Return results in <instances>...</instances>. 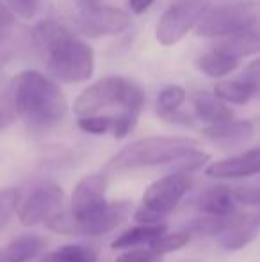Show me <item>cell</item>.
I'll return each mask as SVG.
<instances>
[{
	"label": "cell",
	"mask_w": 260,
	"mask_h": 262,
	"mask_svg": "<svg viewBox=\"0 0 260 262\" xmlns=\"http://www.w3.org/2000/svg\"><path fill=\"white\" fill-rule=\"evenodd\" d=\"M260 32V0H230L205 11L196 25L198 36L226 38L239 32Z\"/></svg>",
	"instance_id": "cell-5"
},
{
	"label": "cell",
	"mask_w": 260,
	"mask_h": 262,
	"mask_svg": "<svg viewBox=\"0 0 260 262\" xmlns=\"http://www.w3.org/2000/svg\"><path fill=\"white\" fill-rule=\"evenodd\" d=\"M18 204H20V193L16 189L0 191V230L9 223L13 214L16 212Z\"/></svg>",
	"instance_id": "cell-28"
},
{
	"label": "cell",
	"mask_w": 260,
	"mask_h": 262,
	"mask_svg": "<svg viewBox=\"0 0 260 262\" xmlns=\"http://www.w3.org/2000/svg\"><path fill=\"white\" fill-rule=\"evenodd\" d=\"M112 116H84L79 118V128L87 134H93V136H102V134H107V132H112Z\"/></svg>",
	"instance_id": "cell-27"
},
{
	"label": "cell",
	"mask_w": 260,
	"mask_h": 262,
	"mask_svg": "<svg viewBox=\"0 0 260 262\" xmlns=\"http://www.w3.org/2000/svg\"><path fill=\"white\" fill-rule=\"evenodd\" d=\"M132 212V205L129 202H109L100 212L87 220L77 221L72 217L69 210H59L56 216L46 221V227L57 234H73V235H104L116 228L127 216Z\"/></svg>",
	"instance_id": "cell-6"
},
{
	"label": "cell",
	"mask_w": 260,
	"mask_h": 262,
	"mask_svg": "<svg viewBox=\"0 0 260 262\" xmlns=\"http://www.w3.org/2000/svg\"><path fill=\"white\" fill-rule=\"evenodd\" d=\"M196 64L198 70L210 79H223L239 66V61L235 57L219 52V50H212V52L201 55Z\"/></svg>",
	"instance_id": "cell-21"
},
{
	"label": "cell",
	"mask_w": 260,
	"mask_h": 262,
	"mask_svg": "<svg viewBox=\"0 0 260 262\" xmlns=\"http://www.w3.org/2000/svg\"><path fill=\"white\" fill-rule=\"evenodd\" d=\"M155 2V0H130V9L135 14H143L145 11L150 9V6Z\"/></svg>",
	"instance_id": "cell-35"
},
{
	"label": "cell",
	"mask_w": 260,
	"mask_h": 262,
	"mask_svg": "<svg viewBox=\"0 0 260 262\" xmlns=\"http://www.w3.org/2000/svg\"><path fill=\"white\" fill-rule=\"evenodd\" d=\"M195 113L201 121L208 125H221L233 120V113L223 100L214 93H200L195 100Z\"/></svg>",
	"instance_id": "cell-20"
},
{
	"label": "cell",
	"mask_w": 260,
	"mask_h": 262,
	"mask_svg": "<svg viewBox=\"0 0 260 262\" xmlns=\"http://www.w3.org/2000/svg\"><path fill=\"white\" fill-rule=\"evenodd\" d=\"M258 221H260V214H258Z\"/></svg>",
	"instance_id": "cell-38"
},
{
	"label": "cell",
	"mask_w": 260,
	"mask_h": 262,
	"mask_svg": "<svg viewBox=\"0 0 260 262\" xmlns=\"http://www.w3.org/2000/svg\"><path fill=\"white\" fill-rule=\"evenodd\" d=\"M75 2H100V0H75Z\"/></svg>",
	"instance_id": "cell-37"
},
{
	"label": "cell",
	"mask_w": 260,
	"mask_h": 262,
	"mask_svg": "<svg viewBox=\"0 0 260 262\" xmlns=\"http://www.w3.org/2000/svg\"><path fill=\"white\" fill-rule=\"evenodd\" d=\"M191 239V234L187 230H180V232H171V234H164L153 243L150 248L155 253H159L160 257L166 255V253L177 252V250H182Z\"/></svg>",
	"instance_id": "cell-26"
},
{
	"label": "cell",
	"mask_w": 260,
	"mask_h": 262,
	"mask_svg": "<svg viewBox=\"0 0 260 262\" xmlns=\"http://www.w3.org/2000/svg\"><path fill=\"white\" fill-rule=\"evenodd\" d=\"M207 9V0H173L157 24V41L162 47L177 45L195 25H198Z\"/></svg>",
	"instance_id": "cell-8"
},
{
	"label": "cell",
	"mask_w": 260,
	"mask_h": 262,
	"mask_svg": "<svg viewBox=\"0 0 260 262\" xmlns=\"http://www.w3.org/2000/svg\"><path fill=\"white\" fill-rule=\"evenodd\" d=\"M6 4L9 6V9L14 14L29 20V18H32L38 13L39 6H41V0H6Z\"/></svg>",
	"instance_id": "cell-32"
},
{
	"label": "cell",
	"mask_w": 260,
	"mask_h": 262,
	"mask_svg": "<svg viewBox=\"0 0 260 262\" xmlns=\"http://www.w3.org/2000/svg\"><path fill=\"white\" fill-rule=\"evenodd\" d=\"M34 39L49 70L64 82H82L94 72V54L86 41L57 21L45 20L34 27Z\"/></svg>",
	"instance_id": "cell-1"
},
{
	"label": "cell",
	"mask_w": 260,
	"mask_h": 262,
	"mask_svg": "<svg viewBox=\"0 0 260 262\" xmlns=\"http://www.w3.org/2000/svg\"><path fill=\"white\" fill-rule=\"evenodd\" d=\"M145 104V93L135 82L123 77H105L79 95L73 104V111L79 118L94 116L100 111L112 105H120L122 111L139 116Z\"/></svg>",
	"instance_id": "cell-4"
},
{
	"label": "cell",
	"mask_w": 260,
	"mask_h": 262,
	"mask_svg": "<svg viewBox=\"0 0 260 262\" xmlns=\"http://www.w3.org/2000/svg\"><path fill=\"white\" fill-rule=\"evenodd\" d=\"M239 79L251 84V86L255 88V91H257V95H260V57H257L255 61H251L250 64L246 66V70L241 73Z\"/></svg>",
	"instance_id": "cell-34"
},
{
	"label": "cell",
	"mask_w": 260,
	"mask_h": 262,
	"mask_svg": "<svg viewBox=\"0 0 260 262\" xmlns=\"http://www.w3.org/2000/svg\"><path fill=\"white\" fill-rule=\"evenodd\" d=\"M11 97L20 118L36 130L57 125L68 111V102L59 86L34 70H25L14 77Z\"/></svg>",
	"instance_id": "cell-2"
},
{
	"label": "cell",
	"mask_w": 260,
	"mask_h": 262,
	"mask_svg": "<svg viewBox=\"0 0 260 262\" xmlns=\"http://www.w3.org/2000/svg\"><path fill=\"white\" fill-rule=\"evenodd\" d=\"M214 95L223 102H230V104L244 105L257 97V91L251 84L244 82L243 79H233V80H223L214 88Z\"/></svg>",
	"instance_id": "cell-22"
},
{
	"label": "cell",
	"mask_w": 260,
	"mask_h": 262,
	"mask_svg": "<svg viewBox=\"0 0 260 262\" xmlns=\"http://www.w3.org/2000/svg\"><path fill=\"white\" fill-rule=\"evenodd\" d=\"M41 262H97V252L86 245H66L45 255Z\"/></svg>",
	"instance_id": "cell-23"
},
{
	"label": "cell",
	"mask_w": 260,
	"mask_h": 262,
	"mask_svg": "<svg viewBox=\"0 0 260 262\" xmlns=\"http://www.w3.org/2000/svg\"><path fill=\"white\" fill-rule=\"evenodd\" d=\"M205 173L210 179L221 180L248 179V177L260 175V146L246 150L239 156L212 162V164L207 166Z\"/></svg>",
	"instance_id": "cell-12"
},
{
	"label": "cell",
	"mask_w": 260,
	"mask_h": 262,
	"mask_svg": "<svg viewBox=\"0 0 260 262\" xmlns=\"http://www.w3.org/2000/svg\"><path fill=\"white\" fill-rule=\"evenodd\" d=\"M116 262H162L160 255L155 253L152 248H132L125 250Z\"/></svg>",
	"instance_id": "cell-31"
},
{
	"label": "cell",
	"mask_w": 260,
	"mask_h": 262,
	"mask_svg": "<svg viewBox=\"0 0 260 262\" xmlns=\"http://www.w3.org/2000/svg\"><path fill=\"white\" fill-rule=\"evenodd\" d=\"M46 248V241L38 235H21L0 248V262H29L39 257Z\"/></svg>",
	"instance_id": "cell-16"
},
{
	"label": "cell",
	"mask_w": 260,
	"mask_h": 262,
	"mask_svg": "<svg viewBox=\"0 0 260 262\" xmlns=\"http://www.w3.org/2000/svg\"><path fill=\"white\" fill-rule=\"evenodd\" d=\"M233 191L232 187L219 184V186L208 187L200 194L196 207L201 214L212 217H232L233 214Z\"/></svg>",
	"instance_id": "cell-15"
},
{
	"label": "cell",
	"mask_w": 260,
	"mask_h": 262,
	"mask_svg": "<svg viewBox=\"0 0 260 262\" xmlns=\"http://www.w3.org/2000/svg\"><path fill=\"white\" fill-rule=\"evenodd\" d=\"M112 120H114V123H112V136H114L116 139H122V138H125V136H129L132 132V128L135 127L137 114L122 111L118 116H112Z\"/></svg>",
	"instance_id": "cell-30"
},
{
	"label": "cell",
	"mask_w": 260,
	"mask_h": 262,
	"mask_svg": "<svg viewBox=\"0 0 260 262\" xmlns=\"http://www.w3.org/2000/svg\"><path fill=\"white\" fill-rule=\"evenodd\" d=\"M235 216L232 217H212V216H203V217H196L189 223L187 232L189 234H203V235H216L218 237L226 227L228 223L233 220Z\"/></svg>",
	"instance_id": "cell-25"
},
{
	"label": "cell",
	"mask_w": 260,
	"mask_h": 262,
	"mask_svg": "<svg viewBox=\"0 0 260 262\" xmlns=\"http://www.w3.org/2000/svg\"><path fill=\"white\" fill-rule=\"evenodd\" d=\"M191 175L184 173H168L160 177L159 180L152 182L145 189L143 194V207L153 210L166 217L178 204L182 198L191 189Z\"/></svg>",
	"instance_id": "cell-10"
},
{
	"label": "cell",
	"mask_w": 260,
	"mask_h": 262,
	"mask_svg": "<svg viewBox=\"0 0 260 262\" xmlns=\"http://www.w3.org/2000/svg\"><path fill=\"white\" fill-rule=\"evenodd\" d=\"M210 161L208 154L201 152L200 148H191L187 152H184L180 157L175 159L171 164H168L166 168L170 169V173H184V175H191V173L198 171L203 168L207 162Z\"/></svg>",
	"instance_id": "cell-24"
},
{
	"label": "cell",
	"mask_w": 260,
	"mask_h": 262,
	"mask_svg": "<svg viewBox=\"0 0 260 262\" xmlns=\"http://www.w3.org/2000/svg\"><path fill=\"white\" fill-rule=\"evenodd\" d=\"M214 50H219V52L241 61L246 55H253L260 52V32L248 31L226 36V38H219L216 39Z\"/></svg>",
	"instance_id": "cell-17"
},
{
	"label": "cell",
	"mask_w": 260,
	"mask_h": 262,
	"mask_svg": "<svg viewBox=\"0 0 260 262\" xmlns=\"http://www.w3.org/2000/svg\"><path fill=\"white\" fill-rule=\"evenodd\" d=\"M73 24L89 38L118 36L130 27V16L125 11L100 2H75Z\"/></svg>",
	"instance_id": "cell-7"
},
{
	"label": "cell",
	"mask_w": 260,
	"mask_h": 262,
	"mask_svg": "<svg viewBox=\"0 0 260 262\" xmlns=\"http://www.w3.org/2000/svg\"><path fill=\"white\" fill-rule=\"evenodd\" d=\"M253 123L248 120H232L221 125H208L203 136L219 148H237L253 138Z\"/></svg>",
	"instance_id": "cell-13"
},
{
	"label": "cell",
	"mask_w": 260,
	"mask_h": 262,
	"mask_svg": "<svg viewBox=\"0 0 260 262\" xmlns=\"http://www.w3.org/2000/svg\"><path fill=\"white\" fill-rule=\"evenodd\" d=\"M63 187L52 180H41L34 184L23 198L20 196V204L16 209L18 220L25 227H34L43 221L46 223L50 217L63 210Z\"/></svg>",
	"instance_id": "cell-9"
},
{
	"label": "cell",
	"mask_w": 260,
	"mask_h": 262,
	"mask_svg": "<svg viewBox=\"0 0 260 262\" xmlns=\"http://www.w3.org/2000/svg\"><path fill=\"white\" fill-rule=\"evenodd\" d=\"M196 146L198 143L195 139L180 138V136H153V138L137 139L123 146L107 162V169L123 173L137 168H148V166H168L184 152Z\"/></svg>",
	"instance_id": "cell-3"
},
{
	"label": "cell",
	"mask_w": 260,
	"mask_h": 262,
	"mask_svg": "<svg viewBox=\"0 0 260 262\" xmlns=\"http://www.w3.org/2000/svg\"><path fill=\"white\" fill-rule=\"evenodd\" d=\"M14 29V13L6 2L0 0V43L7 41Z\"/></svg>",
	"instance_id": "cell-33"
},
{
	"label": "cell",
	"mask_w": 260,
	"mask_h": 262,
	"mask_svg": "<svg viewBox=\"0 0 260 262\" xmlns=\"http://www.w3.org/2000/svg\"><path fill=\"white\" fill-rule=\"evenodd\" d=\"M164 234H166V225H139L116 237L112 241V250L150 248Z\"/></svg>",
	"instance_id": "cell-18"
},
{
	"label": "cell",
	"mask_w": 260,
	"mask_h": 262,
	"mask_svg": "<svg viewBox=\"0 0 260 262\" xmlns=\"http://www.w3.org/2000/svg\"><path fill=\"white\" fill-rule=\"evenodd\" d=\"M6 123H7V116H6V113H4L2 107H0V130L6 127Z\"/></svg>",
	"instance_id": "cell-36"
},
{
	"label": "cell",
	"mask_w": 260,
	"mask_h": 262,
	"mask_svg": "<svg viewBox=\"0 0 260 262\" xmlns=\"http://www.w3.org/2000/svg\"><path fill=\"white\" fill-rule=\"evenodd\" d=\"M187 93L182 86L170 84L166 86L157 97V111L159 114L168 121L173 123H189V116L180 113V107L184 105Z\"/></svg>",
	"instance_id": "cell-19"
},
{
	"label": "cell",
	"mask_w": 260,
	"mask_h": 262,
	"mask_svg": "<svg viewBox=\"0 0 260 262\" xmlns=\"http://www.w3.org/2000/svg\"><path fill=\"white\" fill-rule=\"evenodd\" d=\"M105 189H107L105 175L94 173V175H87L79 180V184L73 189L72 207H69V214L73 220L82 221L100 212L109 204L105 198Z\"/></svg>",
	"instance_id": "cell-11"
},
{
	"label": "cell",
	"mask_w": 260,
	"mask_h": 262,
	"mask_svg": "<svg viewBox=\"0 0 260 262\" xmlns=\"http://www.w3.org/2000/svg\"><path fill=\"white\" fill-rule=\"evenodd\" d=\"M233 198L246 205H260V177L232 187Z\"/></svg>",
	"instance_id": "cell-29"
},
{
	"label": "cell",
	"mask_w": 260,
	"mask_h": 262,
	"mask_svg": "<svg viewBox=\"0 0 260 262\" xmlns=\"http://www.w3.org/2000/svg\"><path fill=\"white\" fill-rule=\"evenodd\" d=\"M260 221L258 216H244L233 217L228 223V227L218 235V243L225 250H241L248 246L258 235Z\"/></svg>",
	"instance_id": "cell-14"
}]
</instances>
